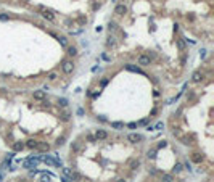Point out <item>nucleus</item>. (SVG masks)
Returning a JSON list of instances; mask_svg holds the SVG:
<instances>
[{"label":"nucleus","mask_w":214,"mask_h":182,"mask_svg":"<svg viewBox=\"0 0 214 182\" xmlns=\"http://www.w3.org/2000/svg\"><path fill=\"white\" fill-rule=\"evenodd\" d=\"M61 69L65 74H71L74 71V63L71 61V60H63V63H61Z\"/></svg>","instance_id":"f257e3e1"},{"label":"nucleus","mask_w":214,"mask_h":182,"mask_svg":"<svg viewBox=\"0 0 214 182\" xmlns=\"http://www.w3.org/2000/svg\"><path fill=\"white\" fill-rule=\"evenodd\" d=\"M150 63H151V58L148 55H140L137 58V65H140V66H148Z\"/></svg>","instance_id":"f03ea898"},{"label":"nucleus","mask_w":214,"mask_h":182,"mask_svg":"<svg viewBox=\"0 0 214 182\" xmlns=\"http://www.w3.org/2000/svg\"><path fill=\"white\" fill-rule=\"evenodd\" d=\"M127 140H129V142H132V144H137V142H140V140H143V135H140L137 132H132V134L127 135Z\"/></svg>","instance_id":"7ed1b4c3"},{"label":"nucleus","mask_w":214,"mask_h":182,"mask_svg":"<svg viewBox=\"0 0 214 182\" xmlns=\"http://www.w3.org/2000/svg\"><path fill=\"white\" fill-rule=\"evenodd\" d=\"M39 10L42 11V16L45 18V19H48V21H53L55 19V15L50 11V10H47V8H44V7H39Z\"/></svg>","instance_id":"20e7f679"},{"label":"nucleus","mask_w":214,"mask_h":182,"mask_svg":"<svg viewBox=\"0 0 214 182\" xmlns=\"http://www.w3.org/2000/svg\"><path fill=\"white\" fill-rule=\"evenodd\" d=\"M32 97H34V100H39V102H44V100L47 98V92H45V90H35V92L32 94Z\"/></svg>","instance_id":"39448f33"},{"label":"nucleus","mask_w":214,"mask_h":182,"mask_svg":"<svg viewBox=\"0 0 214 182\" xmlns=\"http://www.w3.org/2000/svg\"><path fill=\"white\" fill-rule=\"evenodd\" d=\"M105 139H108V132L103 131V129H97V132H95V140H105Z\"/></svg>","instance_id":"423d86ee"},{"label":"nucleus","mask_w":214,"mask_h":182,"mask_svg":"<svg viewBox=\"0 0 214 182\" xmlns=\"http://www.w3.org/2000/svg\"><path fill=\"white\" fill-rule=\"evenodd\" d=\"M114 13L116 15H124V13H127V7L124 5V3H119V5H116V8H114Z\"/></svg>","instance_id":"0eeeda50"},{"label":"nucleus","mask_w":214,"mask_h":182,"mask_svg":"<svg viewBox=\"0 0 214 182\" xmlns=\"http://www.w3.org/2000/svg\"><path fill=\"white\" fill-rule=\"evenodd\" d=\"M69 180H71V182H81V180H82V176L77 172V171H71V174H69Z\"/></svg>","instance_id":"6e6552de"},{"label":"nucleus","mask_w":214,"mask_h":182,"mask_svg":"<svg viewBox=\"0 0 214 182\" xmlns=\"http://www.w3.org/2000/svg\"><path fill=\"white\" fill-rule=\"evenodd\" d=\"M24 147H28L29 150H37V147H39V142H37V140H28V142L24 144Z\"/></svg>","instance_id":"1a4fd4ad"},{"label":"nucleus","mask_w":214,"mask_h":182,"mask_svg":"<svg viewBox=\"0 0 214 182\" xmlns=\"http://www.w3.org/2000/svg\"><path fill=\"white\" fill-rule=\"evenodd\" d=\"M201 79H203V73L201 71H195L192 76V81L193 82H201Z\"/></svg>","instance_id":"9d476101"},{"label":"nucleus","mask_w":214,"mask_h":182,"mask_svg":"<svg viewBox=\"0 0 214 182\" xmlns=\"http://www.w3.org/2000/svg\"><path fill=\"white\" fill-rule=\"evenodd\" d=\"M60 119H61V121H65V123H66V121H69V119H71V113H69L68 110L61 111V113H60Z\"/></svg>","instance_id":"9b49d317"},{"label":"nucleus","mask_w":214,"mask_h":182,"mask_svg":"<svg viewBox=\"0 0 214 182\" xmlns=\"http://www.w3.org/2000/svg\"><path fill=\"white\" fill-rule=\"evenodd\" d=\"M126 69H127V71H132V73H139V74H143V73H142V69H140L139 66H134V65H126Z\"/></svg>","instance_id":"f8f14e48"},{"label":"nucleus","mask_w":214,"mask_h":182,"mask_svg":"<svg viewBox=\"0 0 214 182\" xmlns=\"http://www.w3.org/2000/svg\"><path fill=\"white\" fill-rule=\"evenodd\" d=\"M37 150H40V152H48V150H50V145H48L47 142H39Z\"/></svg>","instance_id":"ddd939ff"},{"label":"nucleus","mask_w":214,"mask_h":182,"mask_svg":"<svg viewBox=\"0 0 214 182\" xmlns=\"http://www.w3.org/2000/svg\"><path fill=\"white\" fill-rule=\"evenodd\" d=\"M66 53H68L69 56H74V55L77 53V48H76L74 45H68V47H66Z\"/></svg>","instance_id":"4468645a"},{"label":"nucleus","mask_w":214,"mask_h":182,"mask_svg":"<svg viewBox=\"0 0 214 182\" xmlns=\"http://www.w3.org/2000/svg\"><path fill=\"white\" fill-rule=\"evenodd\" d=\"M13 150H15V152L24 150V144H23V142H15V144H13Z\"/></svg>","instance_id":"2eb2a0df"},{"label":"nucleus","mask_w":214,"mask_h":182,"mask_svg":"<svg viewBox=\"0 0 214 182\" xmlns=\"http://www.w3.org/2000/svg\"><path fill=\"white\" fill-rule=\"evenodd\" d=\"M47 77H48V81H52V82H55V81L58 79V73H56V71H50V73L47 74Z\"/></svg>","instance_id":"dca6fc26"},{"label":"nucleus","mask_w":214,"mask_h":182,"mask_svg":"<svg viewBox=\"0 0 214 182\" xmlns=\"http://www.w3.org/2000/svg\"><path fill=\"white\" fill-rule=\"evenodd\" d=\"M71 152H72V153L81 152V142H74V144L71 145Z\"/></svg>","instance_id":"f3484780"},{"label":"nucleus","mask_w":214,"mask_h":182,"mask_svg":"<svg viewBox=\"0 0 214 182\" xmlns=\"http://www.w3.org/2000/svg\"><path fill=\"white\" fill-rule=\"evenodd\" d=\"M126 124L124 123H119V121H114V123H111V127L113 129H122Z\"/></svg>","instance_id":"a211bd4d"},{"label":"nucleus","mask_w":214,"mask_h":182,"mask_svg":"<svg viewBox=\"0 0 214 182\" xmlns=\"http://www.w3.org/2000/svg\"><path fill=\"white\" fill-rule=\"evenodd\" d=\"M156 152H158V148H151V150H148L147 156H148L150 159H153V158H156Z\"/></svg>","instance_id":"6ab92c4d"},{"label":"nucleus","mask_w":214,"mask_h":182,"mask_svg":"<svg viewBox=\"0 0 214 182\" xmlns=\"http://www.w3.org/2000/svg\"><path fill=\"white\" fill-rule=\"evenodd\" d=\"M139 166H140V159H132L130 161V168L132 169H137Z\"/></svg>","instance_id":"aec40b11"},{"label":"nucleus","mask_w":214,"mask_h":182,"mask_svg":"<svg viewBox=\"0 0 214 182\" xmlns=\"http://www.w3.org/2000/svg\"><path fill=\"white\" fill-rule=\"evenodd\" d=\"M68 98H60V100H58V105H60V106H63V108H66L68 106Z\"/></svg>","instance_id":"412c9836"},{"label":"nucleus","mask_w":214,"mask_h":182,"mask_svg":"<svg viewBox=\"0 0 214 182\" xmlns=\"http://www.w3.org/2000/svg\"><path fill=\"white\" fill-rule=\"evenodd\" d=\"M192 159L195 161V163H201V159H203V156H200L198 153H193V155H192Z\"/></svg>","instance_id":"4be33fe9"},{"label":"nucleus","mask_w":214,"mask_h":182,"mask_svg":"<svg viewBox=\"0 0 214 182\" xmlns=\"http://www.w3.org/2000/svg\"><path fill=\"white\" fill-rule=\"evenodd\" d=\"M161 182H172V176H171V174H163Z\"/></svg>","instance_id":"5701e85b"},{"label":"nucleus","mask_w":214,"mask_h":182,"mask_svg":"<svg viewBox=\"0 0 214 182\" xmlns=\"http://www.w3.org/2000/svg\"><path fill=\"white\" fill-rule=\"evenodd\" d=\"M58 42H60L65 48L68 47V39H66V37H58Z\"/></svg>","instance_id":"b1692460"},{"label":"nucleus","mask_w":214,"mask_h":182,"mask_svg":"<svg viewBox=\"0 0 214 182\" xmlns=\"http://www.w3.org/2000/svg\"><path fill=\"white\" fill-rule=\"evenodd\" d=\"M65 142H66V137H60V139L56 140V145L61 147V145H65Z\"/></svg>","instance_id":"393cba45"},{"label":"nucleus","mask_w":214,"mask_h":182,"mask_svg":"<svg viewBox=\"0 0 214 182\" xmlns=\"http://www.w3.org/2000/svg\"><path fill=\"white\" fill-rule=\"evenodd\" d=\"M108 29H110V31H116V29H118V24H116L114 21H111V23L108 24Z\"/></svg>","instance_id":"a878e982"},{"label":"nucleus","mask_w":214,"mask_h":182,"mask_svg":"<svg viewBox=\"0 0 214 182\" xmlns=\"http://www.w3.org/2000/svg\"><path fill=\"white\" fill-rule=\"evenodd\" d=\"M182 168H184V165H180V163H177L176 166H174V172H180V171H182Z\"/></svg>","instance_id":"bb28decb"},{"label":"nucleus","mask_w":214,"mask_h":182,"mask_svg":"<svg viewBox=\"0 0 214 182\" xmlns=\"http://www.w3.org/2000/svg\"><path fill=\"white\" fill-rule=\"evenodd\" d=\"M163 127H164V123H161V121H160V123H158V124H156V126H154V127H153V129H154V131H161V129H163Z\"/></svg>","instance_id":"cd10ccee"},{"label":"nucleus","mask_w":214,"mask_h":182,"mask_svg":"<svg viewBox=\"0 0 214 182\" xmlns=\"http://www.w3.org/2000/svg\"><path fill=\"white\" fill-rule=\"evenodd\" d=\"M63 174H65V177H69V174H71V169H69V168H63Z\"/></svg>","instance_id":"c85d7f7f"},{"label":"nucleus","mask_w":214,"mask_h":182,"mask_svg":"<svg viewBox=\"0 0 214 182\" xmlns=\"http://www.w3.org/2000/svg\"><path fill=\"white\" fill-rule=\"evenodd\" d=\"M166 145H167V142H166V140H161V142L158 144V148H164Z\"/></svg>","instance_id":"c756f323"},{"label":"nucleus","mask_w":214,"mask_h":182,"mask_svg":"<svg viewBox=\"0 0 214 182\" xmlns=\"http://www.w3.org/2000/svg\"><path fill=\"white\" fill-rule=\"evenodd\" d=\"M106 45H108V47H113V45H114V39H113V37H110V40L106 42Z\"/></svg>","instance_id":"7c9ffc66"},{"label":"nucleus","mask_w":214,"mask_h":182,"mask_svg":"<svg viewBox=\"0 0 214 182\" xmlns=\"http://www.w3.org/2000/svg\"><path fill=\"white\" fill-rule=\"evenodd\" d=\"M127 127H129V129H135V127H137V123H129Z\"/></svg>","instance_id":"2f4dec72"},{"label":"nucleus","mask_w":214,"mask_h":182,"mask_svg":"<svg viewBox=\"0 0 214 182\" xmlns=\"http://www.w3.org/2000/svg\"><path fill=\"white\" fill-rule=\"evenodd\" d=\"M87 140L89 142H95V135H87Z\"/></svg>","instance_id":"473e14b6"},{"label":"nucleus","mask_w":214,"mask_h":182,"mask_svg":"<svg viewBox=\"0 0 214 182\" xmlns=\"http://www.w3.org/2000/svg\"><path fill=\"white\" fill-rule=\"evenodd\" d=\"M156 113H158V110H156V108H153V110L150 111V116H154V114H156Z\"/></svg>","instance_id":"72a5a7b5"},{"label":"nucleus","mask_w":214,"mask_h":182,"mask_svg":"<svg viewBox=\"0 0 214 182\" xmlns=\"http://www.w3.org/2000/svg\"><path fill=\"white\" fill-rule=\"evenodd\" d=\"M177 45H179V48H184V47H185V44L182 42V40H179V42H177Z\"/></svg>","instance_id":"f704fd0d"},{"label":"nucleus","mask_w":214,"mask_h":182,"mask_svg":"<svg viewBox=\"0 0 214 182\" xmlns=\"http://www.w3.org/2000/svg\"><path fill=\"white\" fill-rule=\"evenodd\" d=\"M184 166H185V168H187V169H188V171H192V165H190V163H188V161H187V163H185V165H184Z\"/></svg>","instance_id":"c9c22d12"},{"label":"nucleus","mask_w":214,"mask_h":182,"mask_svg":"<svg viewBox=\"0 0 214 182\" xmlns=\"http://www.w3.org/2000/svg\"><path fill=\"white\" fill-rule=\"evenodd\" d=\"M0 19H2V21H7L8 16H7V15H0Z\"/></svg>","instance_id":"e433bc0d"},{"label":"nucleus","mask_w":214,"mask_h":182,"mask_svg":"<svg viewBox=\"0 0 214 182\" xmlns=\"http://www.w3.org/2000/svg\"><path fill=\"white\" fill-rule=\"evenodd\" d=\"M100 84H102V86H103V87H105V86H106V84H108V79H102V82H100Z\"/></svg>","instance_id":"4c0bfd02"},{"label":"nucleus","mask_w":214,"mask_h":182,"mask_svg":"<svg viewBox=\"0 0 214 182\" xmlns=\"http://www.w3.org/2000/svg\"><path fill=\"white\" fill-rule=\"evenodd\" d=\"M19 182H28V180H26V179H21V180H19Z\"/></svg>","instance_id":"58836bf2"},{"label":"nucleus","mask_w":214,"mask_h":182,"mask_svg":"<svg viewBox=\"0 0 214 182\" xmlns=\"http://www.w3.org/2000/svg\"><path fill=\"white\" fill-rule=\"evenodd\" d=\"M118 182H126V180H124V179H119V180H118Z\"/></svg>","instance_id":"ea45409f"},{"label":"nucleus","mask_w":214,"mask_h":182,"mask_svg":"<svg viewBox=\"0 0 214 182\" xmlns=\"http://www.w3.org/2000/svg\"><path fill=\"white\" fill-rule=\"evenodd\" d=\"M0 182H2V177H0Z\"/></svg>","instance_id":"a19ab883"}]
</instances>
